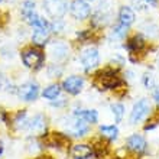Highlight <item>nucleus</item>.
<instances>
[{"label": "nucleus", "instance_id": "nucleus-1", "mask_svg": "<svg viewBox=\"0 0 159 159\" xmlns=\"http://www.w3.org/2000/svg\"><path fill=\"white\" fill-rule=\"evenodd\" d=\"M149 113H151V103H149V100H146V98L139 100L138 103L133 106V110H132V113H130V123H132V125H136L139 121L145 120V119L149 116Z\"/></svg>", "mask_w": 159, "mask_h": 159}, {"label": "nucleus", "instance_id": "nucleus-2", "mask_svg": "<svg viewBox=\"0 0 159 159\" xmlns=\"http://www.w3.org/2000/svg\"><path fill=\"white\" fill-rule=\"evenodd\" d=\"M43 59L45 55L36 48H28L22 52V61L29 68H39L43 64Z\"/></svg>", "mask_w": 159, "mask_h": 159}, {"label": "nucleus", "instance_id": "nucleus-3", "mask_svg": "<svg viewBox=\"0 0 159 159\" xmlns=\"http://www.w3.org/2000/svg\"><path fill=\"white\" fill-rule=\"evenodd\" d=\"M70 12H71V16L77 20H84L90 16L91 13V7L87 2L84 0H74L71 3V7H70Z\"/></svg>", "mask_w": 159, "mask_h": 159}, {"label": "nucleus", "instance_id": "nucleus-4", "mask_svg": "<svg viewBox=\"0 0 159 159\" xmlns=\"http://www.w3.org/2000/svg\"><path fill=\"white\" fill-rule=\"evenodd\" d=\"M98 81H100V85L103 88H116L123 83L121 78L117 75V72L111 71V70H106V71L100 72Z\"/></svg>", "mask_w": 159, "mask_h": 159}, {"label": "nucleus", "instance_id": "nucleus-5", "mask_svg": "<svg viewBox=\"0 0 159 159\" xmlns=\"http://www.w3.org/2000/svg\"><path fill=\"white\" fill-rule=\"evenodd\" d=\"M98 61H100V57H98V51L96 48H87V49L83 51L81 54V64L85 70H93L98 65Z\"/></svg>", "mask_w": 159, "mask_h": 159}, {"label": "nucleus", "instance_id": "nucleus-6", "mask_svg": "<svg viewBox=\"0 0 159 159\" xmlns=\"http://www.w3.org/2000/svg\"><path fill=\"white\" fill-rule=\"evenodd\" d=\"M45 9L52 17H61L67 12V2L65 0H46Z\"/></svg>", "mask_w": 159, "mask_h": 159}, {"label": "nucleus", "instance_id": "nucleus-7", "mask_svg": "<svg viewBox=\"0 0 159 159\" xmlns=\"http://www.w3.org/2000/svg\"><path fill=\"white\" fill-rule=\"evenodd\" d=\"M39 87L36 83H25L19 88V97L25 101H34L38 98Z\"/></svg>", "mask_w": 159, "mask_h": 159}, {"label": "nucleus", "instance_id": "nucleus-8", "mask_svg": "<svg viewBox=\"0 0 159 159\" xmlns=\"http://www.w3.org/2000/svg\"><path fill=\"white\" fill-rule=\"evenodd\" d=\"M83 85H84V80H83V77H78V75L68 77V78L64 80V83H62L64 90L67 93H70V94H78L81 91Z\"/></svg>", "mask_w": 159, "mask_h": 159}, {"label": "nucleus", "instance_id": "nucleus-9", "mask_svg": "<svg viewBox=\"0 0 159 159\" xmlns=\"http://www.w3.org/2000/svg\"><path fill=\"white\" fill-rule=\"evenodd\" d=\"M126 145H127V149L136 152V153H142V152H145L146 151V146H148L145 138L140 136V134H138V133L129 136L127 140H126Z\"/></svg>", "mask_w": 159, "mask_h": 159}, {"label": "nucleus", "instance_id": "nucleus-10", "mask_svg": "<svg viewBox=\"0 0 159 159\" xmlns=\"http://www.w3.org/2000/svg\"><path fill=\"white\" fill-rule=\"evenodd\" d=\"M49 30L48 28H35L32 35V42L36 46H43L49 39Z\"/></svg>", "mask_w": 159, "mask_h": 159}, {"label": "nucleus", "instance_id": "nucleus-11", "mask_svg": "<svg viewBox=\"0 0 159 159\" xmlns=\"http://www.w3.org/2000/svg\"><path fill=\"white\" fill-rule=\"evenodd\" d=\"M28 127H29V130L32 132V133L42 134L46 129V123H45L43 116H42V114H36V116L29 121V126H28Z\"/></svg>", "mask_w": 159, "mask_h": 159}, {"label": "nucleus", "instance_id": "nucleus-12", "mask_svg": "<svg viewBox=\"0 0 159 159\" xmlns=\"http://www.w3.org/2000/svg\"><path fill=\"white\" fill-rule=\"evenodd\" d=\"M71 155L74 159H88L93 155V149L88 145H74Z\"/></svg>", "mask_w": 159, "mask_h": 159}, {"label": "nucleus", "instance_id": "nucleus-13", "mask_svg": "<svg viewBox=\"0 0 159 159\" xmlns=\"http://www.w3.org/2000/svg\"><path fill=\"white\" fill-rule=\"evenodd\" d=\"M119 19H120V23L125 26H129L134 22V12L129 6H123L119 10Z\"/></svg>", "mask_w": 159, "mask_h": 159}, {"label": "nucleus", "instance_id": "nucleus-14", "mask_svg": "<svg viewBox=\"0 0 159 159\" xmlns=\"http://www.w3.org/2000/svg\"><path fill=\"white\" fill-rule=\"evenodd\" d=\"M77 119H83L87 123H97L98 120V114H97L96 110H78L75 111Z\"/></svg>", "mask_w": 159, "mask_h": 159}, {"label": "nucleus", "instance_id": "nucleus-15", "mask_svg": "<svg viewBox=\"0 0 159 159\" xmlns=\"http://www.w3.org/2000/svg\"><path fill=\"white\" fill-rule=\"evenodd\" d=\"M145 45H146V42H145V39H143L140 35H136V36H133V38L127 42V48H129L132 52L142 51L143 48H145Z\"/></svg>", "mask_w": 159, "mask_h": 159}, {"label": "nucleus", "instance_id": "nucleus-16", "mask_svg": "<svg viewBox=\"0 0 159 159\" xmlns=\"http://www.w3.org/2000/svg\"><path fill=\"white\" fill-rule=\"evenodd\" d=\"M88 132V123L83 119H77L74 126H72V133L75 136H84Z\"/></svg>", "mask_w": 159, "mask_h": 159}, {"label": "nucleus", "instance_id": "nucleus-17", "mask_svg": "<svg viewBox=\"0 0 159 159\" xmlns=\"http://www.w3.org/2000/svg\"><path fill=\"white\" fill-rule=\"evenodd\" d=\"M100 132L103 133V136L110 140H114L117 139V134H119V129L116 127L114 125H106V126H101L100 127Z\"/></svg>", "mask_w": 159, "mask_h": 159}, {"label": "nucleus", "instance_id": "nucleus-18", "mask_svg": "<svg viewBox=\"0 0 159 159\" xmlns=\"http://www.w3.org/2000/svg\"><path fill=\"white\" fill-rule=\"evenodd\" d=\"M59 93H61V88H59L58 84H51V85H48L43 90L42 96L45 98H48V100H54V98H57L59 96Z\"/></svg>", "mask_w": 159, "mask_h": 159}, {"label": "nucleus", "instance_id": "nucleus-19", "mask_svg": "<svg viewBox=\"0 0 159 159\" xmlns=\"http://www.w3.org/2000/svg\"><path fill=\"white\" fill-rule=\"evenodd\" d=\"M15 126H16L17 129H25V127L29 126V121H28V117H26L25 110H22V111L17 113L16 119H15Z\"/></svg>", "mask_w": 159, "mask_h": 159}, {"label": "nucleus", "instance_id": "nucleus-20", "mask_svg": "<svg viewBox=\"0 0 159 159\" xmlns=\"http://www.w3.org/2000/svg\"><path fill=\"white\" fill-rule=\"evenodd\" d=\"M35 13V3L34 2H30V0H26L22 3V15L23 17H29L30 15H34Z\"/></svg>", "mask_w": 159, "mask_h": 159}, {"label": "nucleus", "instance_id": "nucleus-21", "mask_svg": "<svg viewBox=\"0 0 159 159\" xmlns=\"http://www.w3.org/2000/svg\"><path fill=\"white\" fill-rule=\"evenodd\" d=\"M111 111L114 114V120L119 123V121H121L123 114H125V106L120 103H114V104H111Z\"/></svg>", "mask_w": 159, "mask_h": 159}, {"label": "nucleus", "instance_id": "nucleus-22", "mask_svg": "<svg viewBox=\"0 0 159 159\" xmlns=\"http://www.w3.org/2000/svg\"><path fill=\"white\" fill-rule=\"evenodd\" d=\"M143 85L146 88H152L155 85V80H153L152 74H145V75H143Z\"/></svg>", "mask_w": 159, "mask_h": 159}, {"label": "nucleus", "instance_id": "nucleus-23", "mask_svg": "<svg viewBox=\"0 0 159 159\" xmlns=\"http://www.w3.org/2000/svg\"><path fill=\"white\" fill-rule=\"evenodd\" d=\"M126 32H127V26L125 25H117L116 28H114V32L113 34L116 35V36H119V38H123V36H126Z\"/></svg>", "mask_w": 159, "mask_h": 159}, {"label": "nucleus", "instance_id": "nucleus-24", "mask_svg": "<svg viewBox=\"0 0 159 159\" xmlns=\"http://www.w3.org/2000/svg\"><path fill=\"white\" fill-rule=\"evenodd\" d=\"M153 98H155V101L158 103V106H159V87L153 91Z\"/></svg>", "mask_w": 159, "mask_h": 159}, {"label": "nucleus", "instance_id": "nucleus-25", "mask_svg": "<svg viewBox=\"0 0 159 159\" xmlns=\"http://www.w3.org/2000/svg\"><path fill=\"white\" fill-rule=\"evenodd\" d=\"M146 2H148V3H151V4H155L158 0H146Z\"/></svg>", "mask_w": 159, "mask_h": 159}, {"label": "nucleus", "instance_id": "nucleus-26", "mask_svg": "<svg viewBox=\"0 0 159 159\" xmlns=\"http://www.w3.org/2000/svg\"><path fill=\"white\" fill-rule=\"evenodd\" d=\"M39 159H52L51 156H42V158H39Z\"/></svg>", "mask_w": 159, "mask_h": 159}, {"label": "nucleus", "instance_id": "nucleus-27", "mask_svg": "<svg viewBox=\"0 0 159 159\" xmlns=\"http://www.w3.org/2000/svg\"><path fill=\"white\" fill-rule=\"evenodd\" d=\"M3 153V146H2V143H0V155Z\"/></svg>", "mask_w": 159, "mask_h": 159}, {"label": "nucleus", "instance_id": "nucleus-28", "mask_svg": "<svg viewBox=\"0 0 159 159\" xmlns=\"http://www.w3.org/2000/svg\"><path fill=\"white\" fill-rule=\"evenodd\" d=\"M2 2H3V0H0V3H2Z\"/></svg>", "mask_w": 159, "mask_h": 159}]
</instances>
